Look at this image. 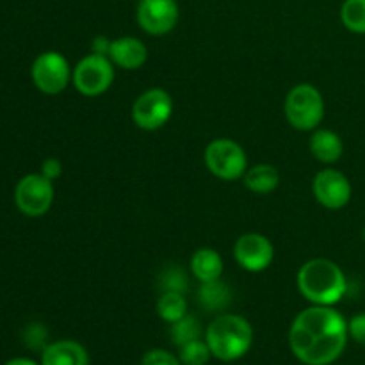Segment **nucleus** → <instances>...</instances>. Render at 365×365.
<instances>
[{
	"instance_id": "8",
	"label": "nucleus",
	"mask_w": 365,
	"mask_h": 365,
	"mask_svg": "<svg viewBox=\"0 0 365 365\" xmlns=\"http://www.w3.org/2000/svg\"><path fill=\"white\" fill-rule=\"evenodd\" d=\"M14 203L25 216H45L53 203V182L41 173L25 175L14 187Z\"/></svg>"
},
{
	"instance_id": "21",
	"label": "nucleus",
	"mask_w": 365,
	"mask_h": 365,
	"mask_svg": "<svg viewBox=\"0 0 365 365\" xmlns=\"http://www.w3.org/2000/svg\"><path fill=\"white\" fill-rule=\"evenodd\" d=\"M202 335V327H200V321L196 317L185 314L182 319L171 323V339H173L175 344L180 348V346L187 344V342L196 341Z\"/></svg>"
},
{
	"instance_id": "24",
	"label": "nucleus",
	"mask_w": 365,
	"mask_h": 365,
	"mask_svg": "<svg viewBox=\"0 0 365 365\" xmlns=\"http://www.w3.org/2000/svg\"><path fill=\"white\" fill-rule=\"evenodd\" d=\"M46 339H48V331H46V328L41 323H32L25 328L24 341L34 351H43L48 346L46 344Z\"/></svg>"
},
{
	"instance_id": "4",
	"label": "nucleus",
	"mask_w": 365,
	"mask_h": 365,
	"mask_svg": "<svg viewBox=\"0 0 365 365\" xmlns=\"http://www.w3.org/2000/svg\"><path fill=\"white\" fill-rule=\"evenodd\" d=\"M285 116L298 130H316L324 118V100L312 84H298L285 98Z\"/></svg>"
},
{
	"instance_id": "13",
	"label": "nucleus",
	"mask_w": 365,
	"mask_h": 365,
	"mask_svg": "<svg viewBox=\"0 0 365 365\" xmlns=\"http://www.w3.org/2000/svg\"><path fill=\"white\" fill-rule=\"evenodd\" d=\"M109 59L114 66L123 70H139L148 59V48L141 39L134 36H123L110 41Z\"/></svg>"
},
{
	"instance_id": "23",
	"label": "nucleus",
	"mask_w": 365,
	"mask_h": 365,
	"mask_svg": "<svg viewBox=\"0 0 365 365\" xmlns=\"http://www.w3.org/2000/svg\"><path fill=\"white\" fill-rule=\"evenodd\" d=\"M160 287H163L164 292H185L187 291V274L178 266L168 267L163 277H160Z\"/></svg>"
},
{
	"instance_id": "26",
	"label": "nucleus",
	"mask_w": 365,
	"mask_h": 365,
	"mask_svg": "<svg viewBox=\"0 0 365 365\" xmlns=\"http://www.w3.org/2000/svg\"><path fill=\"white\" fill-rule=\"evenodd\" d=\"M348 334L353 341L365 346V312L356 314L348 321Z\"/></svg>"
},
{
	"instance_id": "6",
	"label": "nucleus",
	"mask_w": 365,
	"mask_h": 365,
	"mask_svg": "<svg viewBox=\"0 0 365 365\" xmlns=\"http://www.w3.org/2000/svg\"><path fill=\"white\" fill-rule=\"evenodd\" d=\"M71 82L75 89L84 96H100L113 86L114 63L109 56L91 52L82 57L73 68Z\"/></svg>"
},
{
	"instance_id": "28",
	"label": "nucleus",
	"mask_w": 365,
	"mask_h": 365,
	"mask_svg": "<svg viewBox=\"0 0 365 365\" xmlns=\"http://www.w3.org/2000/svg\"><path fill=\"white\" fill-rule=\"evenodd\" d=\"M109 48H110V41L107 38H95V41H93V52L95 53L109 56Z\"/></svg>"
},
{
	"instance_id": "30",
	"label": "nucleus",
	"mask_w": 365,
	"mask_h": 365,
	"mask_svg": "<svg viewBox=\"0 0 365 365\" xmlns=\"http://www.w3.org/2000/svg\"><path fill=\"white\" fill-rule=\"evenodd\" d=\"M362 235H364V239H365V228H364V232H362Z\"/></svg>"
},
{
	"instance_id": "22",
	"label": "nucleus",
	"mask_w": 365,
	"mask_h": 365,
	"mask_svg": "<svg viewBox=\"0 0 365 365\" xmlns=\"http://www.w3.org/2000/svg\"><path fill=\"white\" fill-rule=\"evenodd\" d=\"M210 356H212V353H210L209 344L205 341H202V339H196V341L180 346V355H178V359H180V362L184 365H207Z\"/></svg>"
},
{
	"instance_id": "20",
	"label": "nucleus",
	"mask_w": 365,
	"mask_h": 365,
	"mask_svg": "<svg viewBox=\"0 0 365 365\" xmlns=\"http://www.w3.org/2000/svg\"><path fill=\"white\" fill-rule=\"evenodd\" d=\"M341 20L348 31L365 34V0H344L341 7Z\"/></svg>"
},
{
	"instance_id": "11",
	"label": "nucleus",
	"mask_w": 365,
	"mask_h": 365,
	"mask_svg": "<svg viewBox=\"0 0 365 365\" xmlns=\"http://www.w3.org/2000/svg\"><path fill=\"white\" fill-rule=\"evenodd\" d=\"M312 191L317 202L330 210H339L348 205L353 195L349 178L334 168H324L316 175L312 182Z\"/></svg>"
},
{
	"instance_id": "15",
	"label": "nucleus",
	"mask_w": 365,
	"mask_h": 365,
	"mask_svg": "<svg viewBox=\"0 0 365 365\" xmlns=\"http://www.w3.org/2000/svg\"><path fill=\"white\" fill-rule=\"evenodd\" d=\"M310 152L319 163L334 164L344 153V143L341 135L335 134L328 128H316V132L310 138Z\"/></svg>"
},
{
	"instance_id": "1",
	"label": "nucleus",
	"mask_w": 365,
	"mask_h": 365,
	"mask_svg": "<svg viewBox=\"0 0 365 365\" xmlns=\"http://www.w3.org/2000/svg\"><path fill=\"white\" fill-rule=\"evenodd\" d=\"M348 321L334 307L312 305L299 312L289 330V346L305 365H330L348 346Z\"/></svg>"
},
{
	"instance_id": "25",
	"label": "nucleus",
	"mask_w": 365,
	"mask_h": 365,
	"mask_svg": "<svg viewBox=\"0 0 365 365\" xmlns=\"http://www.w3.org/2000/svg\"><path fill=\"white\" fill-rule=\"evenodd\" d=\"M141 365H184L178 356L173 353L166 351V349H150L143 356Z\"/></svg>"
},
{
	"instance_id": "9",
	"label": "nucleus",
	"mask_w": 365,
	"mask_h": 365,
	"mask_svg": "<svg viewBox=\"0 0 365 365\" xmlns=\"http://www.w3.org/2000/svg\"><path fill=\"white\" fill-rule=\"evenodd\" d=\"M173 114V98L166 89L152 88L141 93L132 106V120L143 130H159Z\"/></svg>"
},
{
	"instance_id": "17",
	"label": "nucleus",
	"mask_w": 365,
	"mask_h": 365,
	"mask_svg": "<svg viewBox=\"0 0 365 365\" xmlns=\"http://www.w3.org/2000/svg\"><path fill=\"white\" fill-rule=\"evenodd\" d=\"M245 185L257 195H269L280 184V173L271 164H257L245 173Z\"/></svg>"
},
{
	"instance_id": "29",
	"label": "nucleus",
	"mask_w": 365,
	"mask_h": 365,
	"mask_svg": "<svg viewBox=\"0 0 365 365\" xmlns=\"http://www.w3.org/2000/svg\"><path fill=\"white\" fill-rule=\"evenodd\" d=\"M6 365H39L38 362L31 359H24V356H18V359H11L9 362H6Z\"/></svg>"
},
{
	"instance_id": "12",
	"label": "nucleus",
	"mask_w": 365,
	"mask_h": 365,
	"mask_svg": "<svg viewBox=\"0 0 365 365\" xmlns=\"http://www.w3.org/2000/svg\"><path fill=\"white\" fill-rule=\"evenodd\" d=\"M234 257L242 269L250 273H260L273 262V242L262 234H245L235 241Z\"/></svg>"
},
{
	"instance_id": "19",
	"label": "nucleus",
	"mask_w": 365,
	"mask_h": 365,
	"mask_svg": "<svg viewBox=\"0 0 365 365\" xmlns=\"http://www.w3.org/2000/svg\"><path fill=\"white\" fill-rule=\"evenodd\" d=\"M157 314L160 316V319L170 324L182 319L187 314V302L184 298V292H163L160 298L157 299Z\"/></svg>"
},
{
	"instance_id": "7",
	"label": "nucleus",
	"mask_w": 365,
	"mask_h": 365,
	"mask_svg": "<svg viewBox=\"0 0 365 365\" xmlns=\"http://www.w3.org/2000/svg\"><path fill=\"white\" fill-rule=\"evenodd\" d=\"M73 70L70 68L66 57L59 52L39 53L31 68V77L36 88L45 95H59L70 84Z\"/></svg>"
},
{
	"instance_id": "3",
	"label": "nucleus",
	"mask_w": 365,
	"mask_h": 365,
	"mask_svg": "<svg viewBox=\"0 0 365 365\" xmlns=\"http://www.w3.org/2000/svg\"><path fill=\"white\" fill-rule=\"evenodd\" d=\"M205 342L214 359L234 362L242 359L253 344V328L237 314H221L205 330Z\"/></svg>"
},
{
	"instance_id": "5",
	"label": "nucleus",
	"mask_w": 365,
	"mask_h": 365,
	"mask_svg": "<svg viewBox=\"0 0 365 365\" xmlns=\"http://www.w3.org/2000/svg\"><path fill=\"white\" fill-rule=\"evenodd\" d=\"M205 166L220 180L234 182L248 171V157L245 148L234 139L220 138L207 145Z\"/></svg>"
},
{
	"instance_id": "27",
	"label": "nucleus",
	"mask_w": 365,
	"mask_h": 365,
	"mask_svg": "<svg viewBox=\"0 0 365 365\" xmlns=\"http://www.w3.org/2000/svg\"><path fill=\"white\" fill-rule=\"evenodd\" d=\"M61 173H63V164H61V160L53 159V157H50L41 164V175L48 180L53 182L56 178L61 177Z\"/></svg>"
},
{
	"instance_id": "16",
	"label": "nucleus",
	"mask_w": 365,
	"mask_h": 365,
	"mask_svg": "<svg viewBox=\"0 0 365 365\" xmlns=\"http://www.w3.org/2000/svg\"><path fill=\"white\" fill-rule=\"evenodd\" d=\"M191 271L200 284L220 280L223 274V259L216 250L200 248L191 257Z\"/></svg>"
},
{
	"instance_id": "2",
	"label": "nucleus",
	"mask_w": 365,
	"mask_h": 365,
	"mask_svg": "<svg viewBox=\"0 0 365 365\" xmlns=\"http://www.w3.org/2000/svg\"><path fill=\"white\" fill-rule=\"evenodd\" d=\"M298 289L312 305L334 307L348 292V280L341 267L328 259H312L298 271Z\"/></svg>"
},
{
	"instance_id": "18",
	"label": "nucleus",
	"mask_w": 365,
	"mask_h": 365,
	"mask_svg": "<svg viewBox=\"0 0 365 365\" xmlns=\"http://www.w3.org/2000/svg\"><path fill=\"white\" fill-rule=\"evenodd\" d=\"M198 299L202 303V307L205 310H210V312H220V310H225L232 302V292L230 287L227 284H223L220 280L214 282H203L200 285Z\"/></svg>"
},
{
	"instance_id": "10",
	"label": "nucleus",
	"mask_w": 365,
	"mask_h": 365,
	"mask_svg": "<svg viewBox=\"0 0 365 365\" xmlns=\"http://www.w3.org/2000/svg\"><path fill=\"white\" fill-rule=\"evenodd\" d=\"M180 9L177 0H139L135 20L150 36H164L178 24Z\"/></svg>"
},
{
	"instance_id": "14",
	"label": "nucleus",
	"mask_w": 365,
	"mask_h": 365,
	"mask_svg": "<svg viewBox=\"0 0 365 365\" xmlns=\"http://www.w3.org/2000/svg\"><path fill=\"white\" fill-rule=\"evenodd\" d=\"M41 365H89V355L77 341H56L41 351Z\"/></svg>"
}]
</instances>
